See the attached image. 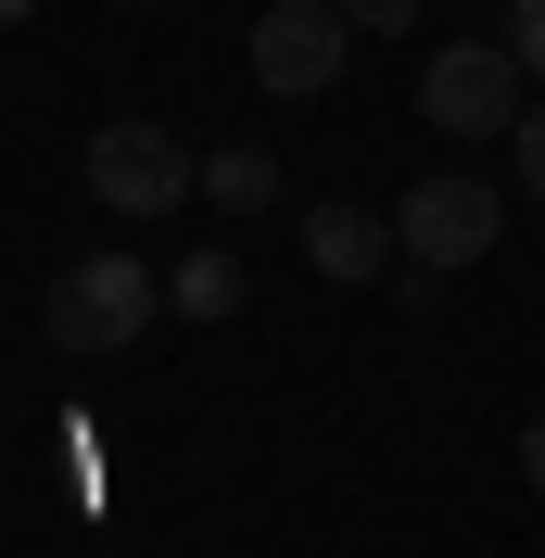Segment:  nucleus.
Returning <instances> with one entry per match:
<instances>
[{
    "instance_id": "f257e3e1",
    "label": "nucleus",
    "mask_w": 545,
    "mask_h": 558,
    "mask_svg": "<svg viewBox=\"0 0 545 558\" xmlns=\"http://www.w3.org/2000/svg\"><path fill=\"white\" fill-rule=\"evenodd\" d=\"M153 317H166V279L140 267V254H114V242L76 254V267L38 292V330H51L64 355H114V343H140Z\"/></svg>"
},
{
    "instance_id": "f03ea898",
    "label": "nucleus",
    "mask_w": 545,
    "mask_h": 558,
    "mask_svg": "<svg viewBox=\"0 0 545 558\" xmlns=\"http://www.w3.org/2000/svg\"><path fill=\"white\" fill-rule=\"evenodd\" d=\"M89 204L102 216H178L191 191H204V153L178 128H153V114H114V128H89Z\"/></svg>"
},
{
    "instance_id": "7ed1b4c3",
    "label": "nucleus",
    "mask_w": 545,
    "mask_h": 558,
    "mask_svg": "<svg viewBox=\"0 0 545 558\" xmlns=\"http://www.w3.org/2000/svg\"><path fill=\"white\" fill-rule=\"evenodd\" d=\"M419 114H432L444 140H508L520 114H533L520 102V51L508 38H444L432 64H419Z\"/></svg>"
},
{
    "instance_id": "20e7f679",
    "label": "nucleus",
    "mask_w": 545,
    "mask_h": 558,
    "mask_svg": "<svg viewBox=\"0 0 545 558\" xmlns=\"http://www.w3.org/2000/svg\"><path fill=\"white\" fill-rule=\"evenodd\" d=\"M495 229H508V204H495V178H419L407 204H393V242H407V267H432V279H457V267H482L495 254Z\"/></svg>"
},
{
    "instance_id": "39448f33",
    "label": "nucleus",
    "mask_w": 545,
    "mask_h": 558,
    "mask_svg": "<svg viewBox=\"0 0 545 558\" xmlns=\"http://www.w3.org/2000/svg\"><path fill=\"white\" fill-rule=\"evenodd\" d=\"M342 64H355L342 0H279V13H254V89H279V102H317Z\"/></svg>"
},
{
    "instance_id": "423d86ee",
    "label": "nucleus",
    "mask_w": 545,
    "mask_h": 558,
    "mask_svg": "<svg viewBox=\"0 0 545 558\" xmlns=\"http://www.w3.org/2000/svg\"><path fill=\"white\" fill-rule=\"evenodd\" d=\"M305 267L342 279V292H355V279H380V267H393V216H368V204H317V216H305Z\"/></svg>"
},
{
    "instance_id": "0eeeda50",
    "label": "nucleus",
    "mask_w": 545,
    "mask_h": 558,
    "mask_svg": "<svg viewBox=\"0 0 545 558\" xmlns=\"http://www.w3.org/2000/svg\"><path fill=\"white\" fill-rule=\"evenodd\" d=\"M166 305L191 317V330H216V317H241V254L191 242V254H178V279H166Z\"/></svg>"
},
{
    "instance_id": "6e6552de",
    "label": "nucleus",
    "mask_w": 545,
    "mask_h": 558,
    "mask_svg": "<svg viewBox=\"0 0 545 558\" xmlns=\"http://www.w3.org/2000/svg\"><path fill=\"white\" fill-rule=\"evenodd\" d=\"M204 204H229V216H267V204H279V166L254 153V140H229V153H204Z\"/></svg>"
},
{
    "instance_id": "1a4fd4ad",
    "label": "nucleus",
    "mask_w": 545,
    "mask_h": 558,
    "mask_svg": "<svg viewBox=\"0 0 545 558\" xmlns=\"http://www.w3.org/2000/svg\"><path fill=\"white\" fill-rule=\"evenodd\" d=\"M508 178H520V191H533V204H545V102H533V114H520V128H508Z\"/></svg>"
},
{
    "instance_id": "9d476101",
    "label": "nucleus",
    "mask_w": 545,
    "mask_h": 558,
    "mask_svg": "<svg viewBox=\"0 0 545 558\" xmlns=\"http://www.w3.org/2000/svg\"><path fill=\"white\" fill-rule=\"evenodd\" d=\"M342 26H355V38H407L419 0H342Z\"/></svg>"
},
{
    "instance_id": "9b49d317",
    "label": "nucleus",
    "mask_w": 545,
    "mask_h": 558,
    "mask_svg": "<svg viewBox=\"0 0 545 558\" xmlns=\"http://www.w3.org/2000/svg\"><path fill=\"white\" fill-rule=\"evenodd\" d=\"M508 51H520V76H545V0H508Z\"/></svg>"
},
{
    "instance_id": "f8f14e48",
    "label": "nucleus",
    "mask_w": 545,
    "mask_h": 558,
    "mask_svg": "<svg viewBox=\"0 0 545 558\" xmlns=\"http://www.w3.org/2000/svg\"><path fill=\"white\" fill-rule=\"evenodd\" d=\"M520 483H533V495H545V407H533V418H520Z\"/></svg>"
},
{
    "instance_id": "ddd939ff",
    "label": "nucleus",
    "mask_w": 545,
    "mask_h": 558,
    "mask_svg": "<svg viewBox=\"0 0 545 558\" xmlns=\"http://www.w3.org/2000/svg\"><path fill=\"white\" fill-rule=\"evenodd\" d=\"M26 13H38V0H0V26H26Z\"/></svg>"
}]
</instances>
